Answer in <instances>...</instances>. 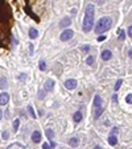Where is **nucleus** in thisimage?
<instances>
[{"instance_id": "f257e3e1", "label": "nucleus", "mask_w": 132, "mask_h": 149, "mask_svg": "<svg viewBox=\"0 0 132 149\" xmlns=\"http://www.w3.org/2000/svg\"><path fill=\"white\" fill-rule=\"evenodd\" d=\"M94 16H95V9L93 4H89L86 7V12H85V19H83V25L82 29L83 32H90L94 27Z\"/></svg>"}, {"instance_id": "f03ea898", "label": "nucleus", "mask_w": 132, "mask_h": 149, "mask_svg": "<svg viewBox=\"0 0 132 149\" xmlns=\"http://www.w3.org/2000/svg\"><path fill=\"white\" fill-rule=\"evenodd\" d=\"M112 25V20L111 17H102V19H99V21L96 22V25H95V33H103L106 30H108L110 28H111Z\"/></svg>"}, {"instance_id": "7ed1b4c3", "label": "nucleus", "mask_w": 132, "mask_h": 149, "mask_svg": "<svg viewBox=\"0 0 132 149\" xmlns=\"http://www.w3.org/2000/svg\"><path fill=\"white\" fill-rule=\"evenodd\" d=\"M73 36H74V32H73L71 29H65V30L61 33L60 38H61V41H69V40L73 38Z\"/></svg>"}, {"instance_id": "20e7f679", "label": "nucleus", "mask_w": 132, "mask_h": 149, "mask_svg": "<svg viewBox=\"0 0 132 149\" xmlns=\"http://www.w3.org/2000/svg\"><path fill=\"white\" fill-rule=\"evenodd\" d=\"M65 87L68 90H74L77 87V81L75 79H68V81L65 82Z\"/></svg>"}, {"instance_id": "39448f33", "label": "nucleus", "mask_w": 132, "mask_h": 149, "mask_svg": "<svg viewBox=\"0 0 132 149\" xmlns=\"http://www.w3.org/2000/svg\"><path fill=\"white\" fill-rule=\"evenodd\" d=\"M8 102H9V95L7 93H2V94H0V104L5 106Z\"/></svg>"}, {"instance_id": "423d86ee", "label": "nucleus", "mask_w": 132, "mask_h": 149, "mask_svg": "<svg viewBox=\"0 0 132 149\" xmlns=\"http://www.w3.org/2000/svg\"><path fill=\"white\" fill-rule=\"evenodd\" d=\"M32 141L33 143H40L41 141V133L38 131H35L32 133Z\"/></svg>"}, {"instance_id": "0eeeda50", "label": "nucleus", "mask_w": 132, "mask_h": 149, "mask_svg": "<svg viewBox=\"0 0 132 149\" xmlns=\"http://www.w3.org/2000/svg\"><path fill=\"white\" fill-rule=\"evenodd\" d=\"M101 57H102V60H103V61H108V60H111V57H112V53L110 52V50H103Z\"/></svg>"}, {"instance_id": "6e6552de", "label": "nucleus", "mask_w": 132, "mask_h": 149, "mask_svg": "<svg viewBox=\"0 0 132 149\" xmlns=\"http://www.w3.org/2000/svg\"><path fill=\"white\" fill-rule=\"evenodd\" d=\"M71 24V20L69 19V17H65V19H62V21L60 22V28H66V27H69Z\"/></svg>"}, {"instance_id": "1a4fd4ad", "label": "nucleus", "mask_w": 132, "mask_h": 149, "mask_svg": "<svg viewBox=\"0 0 132 149\" xmlns=\"http://www.w3.org/2000/svg\"><path fill=\"white\" fill-rule=\"evenodd\" d=\"M53 88H54V81H52V79L46 81V83H45V90H46V91H52Z\"/></svg>"}, {"instance_id": "9d476101", "label": "nucleus", "mask_w": 132, "mask_h": 149, "mask_svg": "<svg viewBox=\"0 0 132 149\" xmlns=\"http://www.w3.org/2000/svg\"><path fill=\"white\" fill-rule=\"evenodd\" d=\"M37 36H38V32H37V29H35V28H30V29H29V37H30L32 40H35V38H37Z\"/></svg>"}, {"instance_id": "9b49d317", "label": "nucleus", "mask_w": 132, "mask_h": 149, "mask_svg": "<svg viewBox=\"0 0 132 149\" xmlns=\"http://www.w3.org/2000/svg\"><path fill=\"white\" fill-rule=\"evenodd\" d=\"M102 106V99L99 95H95L94 98V107H101Z\"/></svg>"}, {"instance_id": "f8f14e48", "label": "nucleus", "mask_w": 132, "mask_h": 149, "mask_svg": "<svg viewBox=\"0 0 132 149\" xmlns=\"http://www.w3.org/2000/svg\"><path fill=\"white\" fill-rule=\"evenodd\" d=\"M73 119H74V121L75 123H79L81 120H82V113L78 111V112H75L74 115H73Z\"/></svg>"}, {"instance_id": "ddd939ff", "label": "nucleus", "mask_w": 132, "mask_h": 149, "mask_svg": "<svg viewBox=\"0 0 132 149\" xmlns=\"http://www.w3.org/2000/svg\"><path fill=\"white\" fill-rule=\"evenodd\" d=\"M102 113H103V107H102V106H101V107H95V113H94L95 119H98L99 116L102 115Z\"/></svg>"}, {"instance_id": "4468645a", "label": "nucleus", "mask_w": 132, "mask_h": 149, "mask_svg": "<svg viewBox=\"0 0 132 149\" xmlns=\"http://www.w3.org/2000/svg\"><path fill=\"white\" fill-rule=\"evenodd\" d=\"M78 144H79V140L77 139V137H71V139L69 140V145L70 146H77Z\"/></svg>"}, {"instance_id": "2eb2a0df", "label": "nucleus", "mask_w": 132, "mask_h": 149, "mask_svg": "<svg viewBox=\"0 0 132 149\" xmlns=\"http://www.w3.org/2000/svg\"><path fill=\"white\" fill-rule=\"evenodd\" d=\"M108 144H110V145H116V144H118V139H116V136H115V135L110 136V139H108Z\"/></svg>"}, {"instance_id": "dca6fc26", "label": "nucleus", "mask_w": 132, "mask_h": 149, "mask_svg": "<svg viewBox=\"0 0 132 149\" xmlns=\"http://www.w3.org/2000/svg\"><path fill=\"white\" fill-rule=\"evenodd\" d=\"M7 87V78L3 77V78H0V88H5Z\"/></svg>"}, {"instance_id": "f3484780", "label": "nucleus", "mask_w": 132, "mask_h": 149, "mask_svg": "<svg viewBox=\"0 0 132 149\" xmlns=\"http://www.w3.org/2000/svg\"><path fill=\"white\" fill-rule=\"evenodd\" d=\"M28 111H29L30 116H32L33 119H36V118H37V116H36V113H35V110H33V107H32V106H28Z\"/></svg>"}, {"instance_id": "a211bd4d", "label": "nucleus", "mask_w": 132, "mask_h": 149, "mask_svg": "<svg viewBox=\"0 0 132 149\" xmlns=\"http://www.w3.org/2000/svg\"><path fill=\"white\" fill-rule=\"evenodd\" d=\"M122 83H123V81H122V79H118V81H116V83H115V91H118L119 88H120V86H122Z\"/></svg>"}, {"instance_id": "6ab92c4d", "label": "nucleus", "mask_w": 132, "mask_h": 149, "mask_svg": "<svg viewBox=\"0 0 132 149\" xmlns=\"http://www.w3.org/2000/svg\"><path fill=\"white\" fill-rule=\"evenodd\" d=\"M53 136H54V132L52 131V129H46V137H48V139H53Z\"/></svg>"}, {"instance_id": "aec40b11", "label": "nucleus", "mask_w": 132, "mask_h": 149, "mask_svg": "<svg viewBox=\"0 0 132 149\" xmlns=\"http://www.w3.org/2000/svg\"><path fill=\"white\" fill-rule=\"evenodd\" d=\"M38 66H40V70H45L46 69V63H45V61H40V63H38Z\"/></svg>"}, {"instance_id": "412c9836", "label": "nucleus", "mask_w": 132, "mask_h": 149, "mask_svg": "<svg viewBox=\"0 0 132 149\" xmlns=\"http://www.w3.org/2000/svg\"><path fill=\"white\" fill-rule=\"evenodd\" d=\"M19 127H20V120H19V119H16V120L13 121V129H15V131H17V129H19Z\"/></svg>"}, {"instance_id": "4be33fe9", "label": "nucleus", "mask_w": 132, "mask_h": 149, "mask_svg": "<svg viewBox=\"0 0 132 149\" xmlns=\"http://www.w3.org/2000/svg\"><path fill=\"white\" fill-rule=\"evenodd\" d=\"M94 57H87V60H86V62H87V65H93L94 63Z\"/></svg>"}, {"instance_id": "5701e85b", "label": "nucleus", "mask_w": 132, "mask_h": 149, "mask_svg": "<svg viewBox=\"0 0 132 149\" xmlns=\"http://www.w3.org/2000/svg\"><path fill=\"white\" fill-rule=\"evenodd\" d=\"M126 102L128 103V104H132V94L127 95V98H126Z\"/></svg>"}, {"instance_id": "b1692460", "label": "nucleus", "mask_w": 132, "mask_h": 149, "mask_svg": "<svg viewBox=\"0 0 132 149\" xmlns=\"http://www.w3.org/2000/svg\"><path fill=\"white\" fill-rule=\"evenodd\" d=\"M42 149H52V145H49L48 143H45V144H42Z\"/></svg>"}, {"instance_id": "393cba45", "label": "nucleus", "mask_w": 132, "mask_h": 149, "mask_svg": "<svg viewBox=\"0 0 132 149\" xmlns=\"http://www.w3.org/2000/svg\"><path fill=\"white\" fill-rule=\"evenodd\" d=\"M119 33H120V34H119V38H120V40H124V38H126V34H124V32L122 30V32H119Z\"/></svg>"}, {"instance_id": "a878e982", "label": "nucleus", "mask_w": 132, "mask_h": 149, "mask_svg": "<svg viewBox=\"0 0 132 149\" xmlns=\"http://www.w3.org/2000/svg\"><path fill=\"white\" fill-rule=\"evenodd\" d=\"M8 137H9V133H8L7 131H4V132H3V139H8Z\"/></svg>"}, {"instance_id": "bb28decb", "label": "nucleus", "mask_w": 132, "mask_h": 149, "mask_svg": "<svg viewBox=\"0 0 132 149\" xmlns=\"http://www.w3.org/2000/svg\"><path fill=\"white\" fill-rule=\"evenodd\" d=\"M128 36H129V37H132V25L128 28Z\"/></svg>"}, {"instance_id": "cd10ccee", "label": "nucleus", "mask_w": 132, "mask_h": 149, "mask_svg": "<svg viewBox=\"0 0 132 149\" xmlns=\"http://www.w3.org/2000/svg\"><path fill=\"white\" fill-rule=\"evenodd\" d=\"M89 49H90V46H87V45H86V46H82V50H83V52H89Z\"/></svg>"}, {"instance_id": "c85d7f7f", "label": "nucleus", "mask_w": 132, "mask_h": 149, "mask_svg": "<svg viewBox=\"0 0 132 149\" xmlns=\"http://www.w3.org/2000/svg\"><path fill=\"white\" fill-rule=\"evenodd\" d=\"M104 40H106L104 36H99V37H98V41H104Z\"/></svg>"}, {"instance_id": "c756f323", "label": "nucleus", "mask_w": 132, "mask_h": 149, "mask_svg": "<svg viewBox=\"0 0 132 149\" xmlns=\"http://www.w3.org/2000/svg\"><path fill=\"white\" fill-rule=\"evenodd\" d=\"M29 52H30V54H33V45L32 44L29 45Z\"/></svg>"}, {"instance_id": "7c9ffc66", "label": "nucleus", "mask_w": 132, "mask_h": 149, "mask_svg": "<svg viewBox=\"0 0 132 149\" xmlns=\"http://www.w3.org/2000/svg\"><path fill=\"white\" fill-rule=\"evenodd\" d=\"M112 100H114V103H116V102H118V95H114V96H112Z\"/></svg>"}, {"instance_id": "2f4dec72", "label": "nucleus", "mask_w": 132, "mask_h": 149, "mask_svg": "<svg viewBox=\"0 0 132 149\" xmlns=\"http://www.w3.org/2000/svg\"><path fill=\"white\" fill-rule=\"evenodd\" d=\"M96 3L98 4H103V0H96Z\"/></svg>"}, {"instance_id": "473e14b6", "label": "nucleus", "mask_w": 132, "mask_h": 149, "mask_svg": "<svg viewBox=\"0 0 132 149\" xmlns=\"http://www.w3.org/2000/svg\"><path fill=\"white\" fill-rule=\"evenodd\" d=\"M40 99H44V93H40Z\"/></svg>"}, {"instance_id": "72a5a7b5", "label": "nucleus", "mask_w": 132, "mask_h": 149, "mask_svg": "<svg viewBox=\"0 0 132 149\" xmlns=\"http://www.w3.org/2000/svg\"><path fill=\"white\" fill-rule=\"evenodd\" d=\"M128 55H129V57H131V58H132V49L129 50V53H128Z\"/></svg>"}, {"instance_id": "f704fd0d", "label": "nucleus", "mask_w": 132, "mask_h": 149, "mask_svg": "<svg viewBox=\"0 0 132 149\" xmlns=\"http://www.w3.org/2000/svg\"><path fill=\"white\" fill-rule=\"evenodd\" d=\"M3 118V112H2V110H0V119Z\"/></svg>"}, {"instance_id": "c9c22d12", "label": "nucleus", "mask_w": 132, "mask_h": 149, "mask_svg": "<svg viewBox=\"0 0 132 149\" xmlns=\"http://www.w3.org/2000/svg\"><path fill=\"white\" fill-rule=\"evenodd\" d=\"M94 149H102V148H101V146H98V145H96V146H95Z\"/></svg>"}]
</instances>
